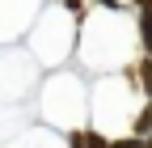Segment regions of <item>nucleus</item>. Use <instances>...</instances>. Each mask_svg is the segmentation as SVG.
Segmentation results:
<instances>
[{"instance_id":"obj_2","label":"nucleus","mask_w":152,"mask_h":148,"mask_svg":"<svg viewBox=\"0 0 152 148\" xmlns=\"http://www.w3.org/2000/svg\"><path fill=\"white\" fill-rule=\"evenodd\" d=\"M144 85H148V89H152V64H148V68H144Z\"/></svg>"},{"instance_id":"obj_3","label":"nucleus","mask_w":152,"mask_h":148,"mask_svg":"<svg viewBox=\"0 0 152 148\" xmlns=\"http://www.w3.org/2000/svg\"><path fill=\"white\" fill-rule=\"evenodd\" d=\"M106 4H110V0H106Z\"/></svg>"},{"instance_id":"obj_1","label":"nucleus","mask_w":152,"mask_h":148,"mask_svg":"<svg viewBox=\"0 0 152 148\" xmlns=\"http://www.w3.org/2000/svg\"><path fill=\"white\" fill-rule=\"evenodd\" d=\"M144 42L152 47V13H144Z\"/></svg>"}]
</instances>
